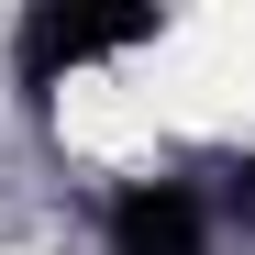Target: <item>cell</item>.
Wrapping results in <instances>:
<instances>
[{
  "instance_id": "7a4b0ae2",
  "label": "cell",
  "mask_w": 255,
  "mask_h": 255,
  "mask_svg": "<svg viewBox=\"0 0 255 255\" xmlns=\"http://www.w3.org/2000/svg\"><path fill=\"white\" fill-rule=\"evenodd\" d=\"M100 255H222L200 178H122L100 200Z\"/></svg>"
},
{
  "instance_id": "6da1fadb",
  "label": "cell",
  "mask_w": 255,
  "mask_h": 255,
  "mask_svg": "<svg viewBox=\"0 0 255 255\" xmlns=\"http://www.w3.org/2000/svg\"><path fill=\"white\" fill-rule=\"evenodd\" d=\"M155 33H166L155 0H33V11L11 22V78L45 100V89H67V78H89V67L144 56Z\"/></svg>"
}]
</instances>
